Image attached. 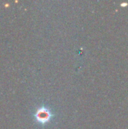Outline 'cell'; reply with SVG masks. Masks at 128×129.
<instances>
[{
    "mask_svg": "<svg viewBox=\"0 0 128 129\" xmlns=\"http://www.w3.org/2000/svg\"><path fill=\"white\" fill-rule=\"evenodd\" d=\"M52 117V113L51 111L45 107H41L38 109V110L35 113V118L36 120L41 123V124H45L48 122Z\"/></svg>",
    "mask_w": 128,
    "mask_h": 129,
    "instance_id": "cell-1",
    "label": "cell"
}]
</instances>
